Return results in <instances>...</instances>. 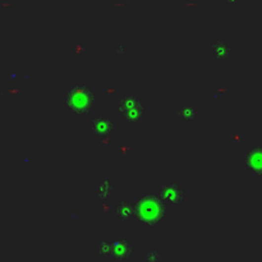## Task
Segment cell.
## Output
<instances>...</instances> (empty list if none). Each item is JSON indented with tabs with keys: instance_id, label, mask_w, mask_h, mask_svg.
<instances>
[{
	"instance_id": "cell-1",
	"label": "cell",
	"mask_w": 262,
	"mask_h": 262,
	"mask_svg": "<svg viewBox=\"0 0 262 262\" xmlns=\"http://www.w3.org/2000/svg\"><path fill=\"white\" fill-rule=\"evenodd\" d=\"M168 214V203L157 194L145 193L136 200L133 205V215L147 225H156Z\"/></svg>"
},
{
	"instance_id": "cell-2",
	"label": "cell",
	"mask_w": 262,
	"mask_h": 262,
	"mask_svg": "<svg viewBox=\"0 0 262 262\" xmlns=\"http://www.w3.org/2000/svg\"><path fill=\"white\" fill-rule=\"evenodd\" d=\"M95 104V94L90 86L78 83L68 88L64 97V106L68 112L75 115L84 116L92 110Z\"/></svg>"
},
{
	"instance_id": "cell-3",
	"label": "cell",
	"mask_w": 262,
	"mask_h": 262,
	"mask_svg": "<svg viewBox=\"0 0 262 262\" xmlns=\"http://www.w3.org/2000/svg\"><path fill=\"white\" fill-rule=\"evenodd\" d=\"M119 112H122L125 122L137 123L144 115V108L140 101L132 95H124L119 101Z\"/></svg>"
},
{
	"instance_id": "cell-4",
	"label": "cell",
	"mask_w": 262,
	"mask_h": 262,
	"mask_svg": "<svg viewBox=\"0 0 262 262\" xmlns=\"http://www.w3.org/2000/svg\"><path fill=\"white\" fill-rule=\"evenodd\" d=\"M157 196L166 203H173V205H179L183 203L187 198V189L179 184L178 182H170L161 187H159Z\"/></svg>"
},
{
	"instance_id": "cell-5",
	"label": "cell",
	"mask_w": 262,
	"mask_h": 262,
	"mask_svg": "<svg viewBox=\"0 0 262 262\" xmlns=\"http://www.w3.org/2000/svg\"><path fill=\"white\" fill-rule=\"evenodd\" d=\"M91 129L96 136L101 138L110 137V134L115 129V123L112 122L110 118L101 116V118L94 119V122L91 124Z\"/></svg>"
},
{
	"instance_id": "cell-6",
	"label": "cell",
	"mask_w": 262,
	"mask_h": 262,
	"mask_svg": "<svg viewBox=\"0 0 262 262\" xmlns=\"http://www.w3.org/2000/svg\"><path fill=\"white\" fill-rule=\"evenodd\" d=\"M247 168L255 174H262V149H252L246 159Z\"/></svg>"
},
{
	"instance_id": "cell-7",
	"label": "cell",
	"mask_w": 262,
	"mask_h": 262,
	"mask_svg": "<svg viewBox=\"0 0 262 262\" xmlns=\"http://www.w3.org/2000/svg\"><path fill=\"white\" fill-rule=\"evenodd\" d=\"M177 116L181 119V122L184 123H190L193 122L194 119L198 116V112L194 110V108H192L190 105H183L179 108V110L177 112Z\"/></svg>"
},
{
	"instance_id": "cell-8",
	"label": "cell",
	"mask_w": 262,
	"mask_h": 262,
	"mask_svg": "<svg viewBox=\"0 0 262 262\" xmlns=\"http://www.w3.org/2000/svg\"><path fill=\"white\" fill-rule=\"evenodd\" d=\"M116 212H118V218L122 220H127L133 215V205H131L127 201H120L116 206Z\"/></svg>"
},
{
	"instance_id": "cell-9",
	"label": "cell",
	"mask_w": 262,
	"mask_h": 262,
	"mask_svg": "<svg viewBox=\"0 0 262 262\" xmlns=\"http://www.w3.org/2000/svg\"><path fill=\"white\" fill-rule=\"evenodd\" d=\"M99 190H100L99 196H100L103 200H109L110 197L115 193V187H114L110 182H101V183L99 184Z\"/></svg>"
}]
</instances>
